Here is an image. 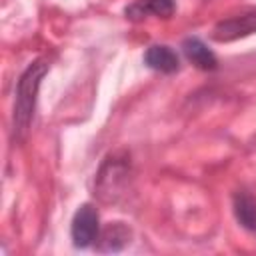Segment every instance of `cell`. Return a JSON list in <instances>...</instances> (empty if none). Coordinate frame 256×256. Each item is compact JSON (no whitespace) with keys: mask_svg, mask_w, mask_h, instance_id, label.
I'll use <instances>...</instances> for the list:
<instances>
[{"mask_svg":"<svg viewBox=\"0 0 256 256\" xmlns=\"http://www.w3.org/2000/svg\"><path fill=\"white\" fill-rule=\"evenodd\" d=\"M234 216L238 224L250 232H256V198L242 190L234 194Z\"/></svg>","mask_w":256,"mask_h":256,"instance_id":"9","label":"cell"},{"mask_svg":"<svg viewBox=\"0 0 256 256\" xmlns=\"http://www.w3.org/2000/svg\"><path fill=\"white\" fill-rule=\"evenodd\" d=\"M182 50L186 54V58L200 70H214L218 60L214 56V52L198 38H186L182 42Z\"/></svg>","mask_w":256,"mask_h":256,"instance_id":"8","label":"cell"},{"mask_svg":"<svg viewBox=\"0 0 256 256\" xmlns=\"http://www.w3.org/2000/svg\"><path fill=\"white\" fill-rule=\"evenodd\" d=\"M174 0H136L130 6H126L124 14L128 20H144L148 16H158V18H170L174 14Z\"/></svg>","mask_w":256,"mask_h":256,"instance_id":"5","label":"cell"},{"mask_svg":"<svg viewBox=\"0 0 256 256\" xmlns=\"http://www.w3.org/2000/svg\"><path fill=\"white\" fill-rule=\"evenodd\" d=\"M46 72H48V62L34 60L32 64H28V68L22 72L18 80L14 112H12V134L16 140H24L30 130L34 108H36V98H38V88Z\"/></svg>","mask_w":256,"mask_h":256,"instance_id":"1","label":"cell"},{"mask_svg":"<svg viewBox=\"0 0 256 256\" xmlns=\"http://www.w3.org/2000/svg\"><path fill=\"white\" fill-rule=\"evenodd\" d=\"M72 242L78 248H88L92 246L98 236H100V220H98V212L92 204H82L74 218H72Z\"/></svg>","mask_w":256,"mask_h":256,"instance_id":"3","label":"cell"},{"mask_svg":"<svg viewBox=\"0 0 256 256\" xmlns=\"http://www.w3.org/2000/svg\"><path fill=\"white\" fill-rule=\"evenodd\" d=\"M252 32H256V10L242 12V14L220 20L212 28V38L216 42H232V40L244 38Z\"/></svg>","mask_w":256,"mask_h":256,"instance_id":"4","label":"cell"},{"mask_svg":"<svg viewBox=\"0 0 256 256\" xmlns=\"http://www.w3.org/2000/svg\"><path fill=\"white\" fill-rule=\"evenodd\" d=\"M144 64L156 72H162V74H172L180 68V60H178V54L170 48V46H164V44H154L150 46L146 52H144Z\"/></svg>","mask_w":256,"mask_h":256,"instance_id":"6","label":"cell"},{"mask_svg":"<svg viewBox=\"0 0 256 256\" xmlns=\"http://www.w3.org/2000/svg\"><path fill=\"white\" fill-rule=\"evenodd\" d=\"M128 182V164L118 160L116 156L106 158L98 176H96V194L104 202H114L120 194L124 184Z\"/></svg>","mask_w":256,"mask_h":256,"instance_id":"2","label":"cell"},{"mask_svg":"<svg viewBox=\"0 0 256 256\" xmlns=\"http://www.w3.org/2000/svg\"><path fill=\"white\" fill-rule=\"evenodd\" d=\"M98 250L102 252H118L130 242V228L122 222H110L98 236Z\"/></svg>","mask_w":256,"mask_h":256,"instance_id":"7","label":"cell"}]
</instances>
